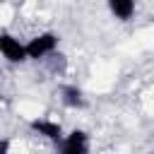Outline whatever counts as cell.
<instances>
[{
	"instance_id": "cell-8",
	"label": "cell",
	"mask_w": 154,
	"mask_h": 154,
	"mask_svg": "<svg viewBox=\"0 0 154 154\" xmlns=\"http://www.w3.org/2000/svg\"><path fill=\"white\" fill-rule=\"evenodd\" d=\"M53 154H72V152H65V149H55Z\"/></svg>"
},
{
	"instance_id": "cell-3",
	"label": "cell",
	"mask_w": 154,
	"mask_h": 154,
	"mask_svg": "<svg viewBox=\"0 0 154 154\" xmlns=\"http://www.w3.org/2000/svg\"><path fill=\"white\" fill-rule=\"evenodd\" d=\"M29 130L36 132L38 137L48 140V142H55V144H60L63 137H65L63 125H60L58 120H53V118H31V120H29Z\"/></svg>"
},
{
	"instance_id": "cell-2",
	"label": "cell",
	"mask_w": 154,
	"mask_h": 154,
	"mask_svg": "<svg viewBox=\"0 0 154 154\" xmlns=\"http://www.w3.org/2000/svg\"><path fill=\"white\" fill-rule=\"evenodd\" d=\"M0 55L12 65H22V63L29 60L26 58V43L19 41L10 31H0Z\"/></svg>"
},
{
	"instance_id": "cell-7",
	"label": "cell",
	"mask_w": 154,
	"mask_h": 154,
	"mask_svg": "<svg viewBox=\"0 0 154 154\" xmlns=\"http://www.w3.org/2000/svg\"><path fill=\"white\" fill-rule=\"evenodd\" d=\"M12 149V140L10 137H0V154H10Z\"/></svg>"
},
{
	"instance_id": "cell-5",
	"label": "cell",
	"mask_w": 154,
	"mask_h": 154,
	"mask_svg": "<svg viewBox=\"0 0 154 154\" xmlns=\"http://www.w3.org/2000/svg\"><path fill=\"white\" fill-rule=\"evenodd\" d=\"M60 103L65 108H72V111H82L87 106V96L82 91V87L77 84H63L60 87Z\"/></svg>"
},
{
	"instance_id": "cell-6",
	"label": "cell",
	"mask_w": 154,
	"mask_h": 154,
	"mask_svg": "<svg viewBox=\"0 0 154 154\" xmlns=\"http://www.w3.org/2000/svg\"><path fill=\"white\" fill-rule=\"evenodd\" d=\"M108 12L118 22H130L137 12V5L132 0H108Z\"/></svg>"
},
{
	"instance_id": "cell-1",
	"label": "cell",
	"mask_w": 154,
	"mask_h": 154,
	"mask_svg": "<svg viewBox=\"0 0 154 154\" xmlns=\"http://www.w3.org/2000/svg\"><path fill=\"white\" fill-rule=\"evenodd\" d=\"M58 46H60V36L55 31H41V34H36L26 41V58L36 60V63L46 60L58 51Z\"/></svg>"
},
{
	"instance_id": "cell-4",
	"label": "cell",
	"mask_w": 154,
	"mask_h": 154,
	"mask_svg": "<svg viewBox=\"0 0 154 154\" xmlns=\"http://www.w3.org/2000/svg\"><path fill=\"white\" fill-rule=\"evenodd\" d=\"M58 149H65V152H72V154H89V149H91L89 132L82 130V128H75V130L65 132V137L58 144Z\"/></svg>"
}]
</instances>
